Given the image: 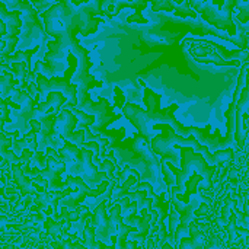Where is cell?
I'll list each match as a JSON object with an SVG mask.
<instances>
[{
	"mask_svg": "<svg viewBox=\"0 0 249 249\" xmlns=\"http://www.w3.org/2000/svg\"><path fill=\"white\" fill-rule=\"evenodd\" d=\"M107 4V9L111 4H117L115 0H89L85 4L76 6L69 0L55 1L48 10L41 13V18L45 25V32L54 38L48 41V53L44 60L50 61L58 73H64L69 55V48L77 42L76 35L82 32L96 16L108 15L102 6Z\"/></svg>",
	"mask_w": 249,
	"mask_h": 249,
	"instance_id": "6da1fadb",
	"label": "cell"
},
{
	"mask_svg": "<svg viewBox=\"0 0 249 249\" xmlns=\"http://www.w3.org/2000/svg\"><path fill=\"white\" fill-rule=\"evenodd\" d=\"M160 98H162L160 95H158L152 89L146 88L143 101H144L147 109H143L137 104L125 102L123 107V114L149 143L152 142V134L155 131L153 125L158 123L172 125L175 133H178L179 136L188 137L190 134H193V127H184L174 117V112L178 109V105L172 104L171 107L162 109L160 108Z\"/></svg>",
	"mask_w": 249,
	"mask_h": 249,
	"instance_id": "7a4b0ae2",
	"label": "cell"
},
{
	"mask_svg": "<svg viewBox=\"0 0 249 249\" xmlns=\"http://www.w3.org/2000/svg\"><path fill=\"white\" fill-rule=\"evenodd\" d=\"M144 16L149 19V22H153L160 29H163V26L169 23L175 28V32H191L193 35H197L200 38H206L207 35H213L219 39H225V41L235 44L238 48L248 50V47L239 39L238 35H235V36L229 35L228 31H223V29L213 26L203 16H197V18L185 16L184 18V16H177L174 12H166V10L155 12V10H152V6H147L144 9Z\"/></svg>",
	"mask_w": 249,
	"mask_h": 249,
	"instance_id": "3957f363",
	"label": "cell"
},
{
	"mask_svg": "<svg viewBox=\"0 0 249 249\" xmlns=\"http://www.w3.org/2000/svg\"><path fill=\"white\" fill-rule=\"evenodd\" d=\"M174 146L181 152V168L175 166L172 162L166 163L177 178V185L172 187L171 194H178L185 191L187 188L185 184L193 172H198L200 175H203L204 181L207 182V188L210 190L213 187V175L216 172V166L210 165L201 153L196 152L190 146H179V144H174Z\"/></svg>",
	"mask_w": 249,
	"mask_h": 249,
	"instance_id": "277c9868",
	"label": "cell"
},
{
	"mask_svg": "<svg viewBox=\"0 0 249 249\" xmlns=\"http://www.w3.org/2000/svg\"><path fill=\"white\" fill-rule=\"evenodd\" d=\"M67 61H69V67L64 71L63 77H55L53 76L51 79H47L45 74L39 73L36 77V85H38V95L41 99L47 98L50 92H61L63 95L67 96V102L64 104V108H70V107H77L79 99H77V85L71 82L76 70H77V64L79 60L73 53H69L67 55Z\"/></svg>",
	"mask_w": 249,
	"mask_h": 249,
	"instance_id": "5b68a950",
	"label": "cell"
},
{
	"mask_svg": "<svg viewBox=\"0 0 249 249\" xmlns=\"http://www.w3.org/2000/svg\"><path fill=\"white\" fill-rule=\"evenodd\" d=\"M16 9L22 10V16H23V25H22V32L19 35L18 48L19 50L32 48L36 45L39 39H42L47 35L45 25H42L36 7H34V4H31L28 0H20Z\"/></svg>",
	"mask_w": 249,
	"mask_h": 249,
	"instance_id": "8992f818",
	"label": "cell"
},
{
	"mask_svg": "<svg viewBox=\"0 0 249 249\" xmlns=\"http://www.w3.org/2000/svg\"><path fill=\"white\" fill-rule=\"evenodd\" d=\"M7 99H12L16 104H20L19 109H12L10 115L13 117V123H10V125L7 128H4V133L7 136H12V130H19L20 133H28L29 131V121L35 117V105H38L35 102V99L31 96V93L26 89H15Z\"/></svg>",
	"mask_w": 249,
	"mask_h": 249,
	"instance_id": "52a82bcc",
	"label": "cell"
},
{
	"mask_svg": "<svg viewBox=\"0 0 249 249\" xmlns=\"http://www.w3.org/2000/svg\"><path fill=\"white\" fill-rule=\"evenodd\" d=\"M22 10L16 9V10H7V6L1 1L0 3V19L6 23V35L1 36V39L6 41V48L1 51V58H6L9 55H12V53L16 50L18 44H19V35L22 32V20L20 16Z\"/></svg>",
	"mask_w": 249,
	"mask_h": 249,
	"instance_id": "ba28073f",
	"label": "cell"
},
{
	"mask_svg": "<svg viewBox=\"0 0 249 249\" xmlns=\"http://www.w3.org/2000/svg\"><path fill=\"white\" fill-rule=\"evenodd\" d=\"M114 155L117 158V166L118 168L131 166V168L137 169L142 174V178H140L142 181H149L152 184H160L159 175L155 174L149 168V165L146 163V160H143L140 156H137L131 150L124 149V147H117V149H114Z\"/></svg>",
	"mask_w": 249,
	"mask_h": 249,
	"instance_id": "9c48e42d",
	"label": "cell"
},
{
	"mask_svg": "<svg viewBox=\"0 0 249 249\" xmlns=\"http://www.w3.org/2000/svg\"><path fill=\"white\" fill-rule=\"evenodd\" d=\"M118 147H124V149H128L131 150L133 153H136L137 156H140L143 160H146V163L149 165V168L158 174L160 177V172H162V165H160V160L158 159V156H155V152H152V146L150 143L140 134L137 133L134 136V139H125V140H121V143L118 144Z\"/></svg>",
	"mask_w": 249,
	"mask_h": 249,
	"instance_id": "30bf717a",
	"label": "cell"
},
{
	"mask_svg": "<svg viewBox=\"0 0 249 249\" xmlns=\"http://www.w3.org/2000/svg\"><path fill=\"white\" fill-rule=\"evenodd\" d=\"M61 162L66 165V172L74 177H80L83 172V162H82V147L71 143L70 140L64 139L63 147L58 150Z\"/></svg>",
	"mask_w": 249,
	"mask_h": 249,
	"instance_id": "8fae6325",
	"label": "cell"
},
{
	"mask_svg": "<svg viewBox=\"0 0 249 249\" xmlns=\"http://www.w3.org/2000/svg\"><path fill=\"white\" fill-rule=\"evenodd\" d=\"M244 114L249 115V69H247V85L242 89L238 101H236V131L235 139L238 146L242 149L245 146V128H244Z\"/></svg>",
	"mask_w": 249,
	"mask_h": 249,
	"instance_id": "7c38bea8",
	"label": "cell"
},
{
	"mask_svg": "<svg viewBox=\"0 0 249 249\" xmlns=\"http://www.w3.org/2000/svg\"><path fill=\"white\" fill-rule=\"evenodd\" d=\"M206 201L201 196H198V193H194L193 194V198L190 203H184L181 201L175 194H171V204L177 209V212L179 213L181 219H179V223L184 225V226H188L191 225V222L197 220V214H196V210L201 206V203Z\"/></svg>",
	"mask_w": 249,
	"mask_h": 249,
	"instance_id": "4fadbf2b",
	"label": "cell"
},
{
	"mask_svg": "<svg viewBox=\"0 0 249 249\" xmlns=\"http://www.w3.org/2000/svg\"><path fill=\"white\" fill-rule=\"evenodd\" d=\"M93 158V150L82 147V162H83V172H82V178L85 179V182L89 187H98L102 181L108 179V174L105 171H99L98 166L93 163L92 160Z\"/></svg>",
	"mask_w": 249,
	"mask_h": 249,
	"instance_id": "5bb4252c",
	"label": "cell"
},
{
	"mask_svg": "<svg viewBox=\"0 0 249 249\" xmlns=\"http://www.w3.org/2000/svg\"><path fill=\"white\" fill-rule=\"evenodd\" d=\"M77 124L79 118L73 114V111L70 108H63L55 121V131L61 134L64 139H69L74 128H77Z\"/></svg>",
	"mask_w": 249,
	"mask_h": 249,
	"instance_id": "9a60e30c",
	"label": "cell"
},
{
	"mask_svg": "<svg viewBox=\"0 0 249 249\" xmlns=\"http://www.w3.org/2000/svg\"><path fill=\"white\" fill-rule=\"evenodd\" d=\"M10 168H12V171H13V178H15V182H16L19 191L22 193V197L26 196V194L36 196V194H38L36 184H35L28 175L23 174L22 166H20L19 163H12Z\"/></svg>",
	"mask_w": 249,
	"mask_h": 249,
	"instance_id": "2e32d148",
	"label": "cell"
},
{
	"mask_svg": "<svg viewBox=\"0 0 249 249\" xmlns=\"http://www.w3.org/2000/svg\"><path fill=\"white\" fill-rule=\"evenodd\" d=\"M67 101H69V99H67V96H66V95H63L61 92L54 90V92H50V93H48V96H47V101H45V102L38 104L36 111H39V112H42V114H48L50 108H51V107H54V108H55V111L58 112V109H61V107H63Z\"/></svg>",
	"mask_w": 249,
	"mask_h": 249,
	"instance_id": "e0dca14e",
	"label": "cell"
},
{
	"mask_svg": "<svg viewBox=\"0 0 249 249\" xmlns=\"http://www.w3.org/2000/svg\"><path fill=\"white\" fill-rule=\"evenodd\" d=\"M197 63H203V64H216V66H222V67H239L242 66L239 60H225L214 48L213 51H210L206 57H194Z\"/></svg>",
	"mask_w": 249,
	"mask_h": 249,
	"instance_id": "ac0fdd59",
	"label": "cell"
},
{
	"mask_svg": "<svg viewBox=\"0 0 249 249\" xmlns=\"http://www.w3.org/2000/svg\"><path fill=\"white\" fill-rule=\"evenodd\" d=\"M39 51V45H35L32 48H28V50H19L16 51L13 55H9L6 58H3V63H9V64H13V63H25L28 66V70L32 71L34 67H32V63H31V57L34 54H36Z\"/></svg>",
	"mask_w": 249,
	"mask_h": 249,
	"instance_id": "d6986e66",
	"label": "cell"
},
{
	"mask_svg": "<svg viewBox=\"0 0 249 249\" xmlns=\"http://www.w3.org/2000/svg\"><path fill=\"white\" fill-rule=\"evenodd\" d=\"M85 198H88V194L77 190V193H71V194L63 197L58 201V207H69L70 210H76L80 206V203L85 201Z\"/></svg>",
	"mask_w": 249,
	"mask_h": 249,
	"instance_id": "ffe728a7",
	"label": "cell"
},
{
	"mask_svg": "<svg viewBox=\"0 0 249 249\" xmlns=\"http://www.w3.org/2000/svg\"><path fill=\"white\" fill-rule=\"evenodd\" d=\"M83 236H85V241L82 242L83 247H88V248H108V245H107L105 242H102V241H99V239H98V242L95 241V238H96V231H95L93 226L86 225V226H85V231H83Z\"/></svg>",
	"mask_w": 249,
	"mask_h": 249,
	"instance_id": "44dd1931",
	"label": "cell"
},
{
	"mask_svg": "<svg viewBox=\"0 0 249 249\" xmlns=\"http://www.w3.org/2000/svg\"><path fill=\"white\" fill-rule=\"evenodd\" d=\"M101 136H104V137H107V139L109 140L108 149L114 150V149L118 147V144H120L121 140L124 139V136H125V128L121 127L120 130H104V131L101 133Z\"/></svg>",
	"mask_w": 249,
	"mask_h": 249,
	"instance_id": "7402d4cb",
	"label": "cell"
},
{
	"mask_svg": "<svg viewBox=\"0 0 249 249\" xmlns=\"http://www.w3.org/2000/svg\"><path fill=\"white\" fill-rule=\"evenodd\" d=\"M13 80H15V79H13V76H12V71H10V73L3 71V74L0 76V89H1V98H3V99H7L9 95L16 89Z\"/></svg>",
	"mask_w": 249,
	"mask_h": 249,
	"instance_id": "603a6c76",
	"label": "cell"
},
{
	"mask_svg": "<svg viewBox=\"0 0 249 249\" xmlns=\"http://www.w3.org/2000/svg\"><path fill=\"white\" fill-rule=\"evenodd\" d=\"M34 71H35V73H42V74L50 76V77H53L55 73H58L57 69H55L50 61H47V60H38V61L35 63Z\"/></svg>",
	"mask_w": 249,
	"mask_h": 249,
	"instance_id": "cb8c5ba5",
	"label": "cell"
},
{
	"mask_svg": "<svg viewBox=\"0 0 249 249\" xmlns=\"http://www.w3.org/2000/svg\"><path fill=\"white\" fill-rule=\"evenodd\" d=\"M45 229L50 235H53L54 238H61V235L64 233V231L61 229V223H58V220H53L51 217H47L45 220Z\"/></svg>",
	"mask_w": 249,
	"mask_h": 249,
	"instance_id": "d4e9b609",
	"label": "cell"
},
{
	"mask_svg": "<svg viewBox=\"0 0 249 249\" xmlns=\"http://www.w3.org/2000/svg\"><path fill=\"white\" fill-rule=\"evenodd\" d=\"M204 244L206 241L196 239L193 236H185L179 242V249H201L204 248Z\"/></svg>",
	"mask_w": 249,
	"mask_h": 249,
	"instance_id": "484cf974",
	"label": "cell"
},
{
	"mask_svg": "<svg viewBox=\"0 0 249 249\" xmlns=\"http://www.w3.org/2000/svg\"><path fill=\"white\" fill-rule=\"evenodd\" d=\"M0 105H1V118H0V121H1V124H0V128L1 130H4V127H6V124L9 123H12V115H10V112H12V109H9L10 107H9V104H7V101L6 99H3V98H0Z\"/></svg>",
	"mask_w": 249,
	"mask_h": 249,
	"instance_id": "4316f807",
	"label": "cell"
},
{
	"mask_svg": "<svg viewBox=\"0 0 249 249\" xmlns=\"http://www.w3.org/2000/svg\"><path fill=\"white\" fill-rule=\"evenodd\" d=\"M115 168H117V165H115V162H112L111 159H105V160H102V163H101V166H99V169H101V171H105V172L108 174V179H109L111 182H117V184H118V179L114 177V171H115Z\"/></svg>",
	"mask_w": 249,
	"mask_h": 249,
	"instance_id": "83f0119b",
	"label": "cell"
},
{
	"mask_svg": "<svg viewBox=\"0 0 249 249\" xmlns=\"http://www.w3.org/2000/svg\"><path fill=\"white\" fill-rule=\"evenodd\" d=\"M12 66V73L16 76V79H19L20 80V83L26 79V74L29 73V70H28V66L26 64H23V61L22 63H13V64H10Z\"/></svg>",
	"mask_w": 249,
	"mask_h": 249,
	"instance_id": "f1b7e54d",
	"label": "cell"
},
{
	"mask_svg": "<svg viewBox=\"0 0 249 249\" xmlns=\"http://www.w3.org/2000/svg\"><path fill=\"white\" fill-rule=\"evenodd\" d=\"M13 139H15V140H13L12 149H13V152H15L18 156H20L22 152H23L26 147H29V143H28L25 139H18V137H13Z\"/></svg>",
	"mask_w": 249,
	"mask_h": 249,
	"instance_id": "f546056e",
	"label": "cell"
},
{
	"mask_svg": "<svg viewBox=\"0 0 249 249\" xmlns=\"http://www.w3.org/2000/svg\"><path fill=\"white\" fill-rule=\"evenodd\" d=\"M149 193H147V190H137V191H133V193H128L127 196H128V198L131 200V201H137V203H140V201H143L144 198H146V196H147Z\"/></svg>",
	"mask_w": 249,
	"mask_h": 249,
	"instance_id": "4dcf8cb0",
	"label": "cell"
},
{
	"mask_svg": "<svg viewBox=\"0 0 249 249\" xmlns=\"http://www.w3.org/2000/svg\"><path fill=\"white\" fill-rule=\"evenodd\" d=\"M34 1H35V7H36L38 13H44L54 4L51 0H34Z\"/></svg>",
	"mask_w": 249,
	"mask_h": 249,
	"instance_id": "1f68e13d",
	"label": "cell"
},
{
	"mask_svg": "<svg viewBox=\"0 0 249 249\" xmlns=\"http://www.w3.org/2000/svg\"><path fill=\"white\" fill-rule=\"evenodd\" d=\"M229 207H231V198H226V204L222 209V226H225V228L228 226V222H229V219H228Z\"/></svg>",
	"mask_w": 249,
	"mask_h": 249,
	"instance_id": "d6a6232c",
	"label": "cell"
},
{
	"mask_svg": "<svg viewBox=\"0 0 249 249\" xmlns=\"http://www.w3.org/2000/svg\"><path fill=\"white\" fill-rule=\"evenodd\" d=\"M236 214H232L231 216V219H229V222H228V226L225 228V229H228V232H229V238H231V241H233L235 238H233V231H236Z\"/></svg>",
	"mask_w": 249,
	"mask_h": 249,
	"instance_id": "836d02e7",
	"label": "cell"
},
{
	"mask_svg": "<svg viewBox=\"0 0 249 249\" xmlns=\"http://www.w3.org/2000/svg\"><path fill=\"white\" fill-rule=\"evenodd\" d=\"M114 92H115V105H117L118 108L123 109V107H124V104H125V102H124L125 98H124V95H123V92H121L120 88H115Z\"/></svg>",
	"mask_w": 249,
	"mask_h": 249,
	"instance_id": "e575fe53",
	"label": "cell"
},
{
	"mask_svg": "<svg viewBox=\"0 0 249 249\" xmlns=\"http://www.w3.org/2000/svg\"><path fill=\"white\" fill-rule=\"evenodd\" d=\"M206 213H209V206H207L206 201H203L201 206L197 209V217H198V216H204Z\"/></svg>",
	"mask_w": 249,
	"mask_h": 249,
	"instance_id": "d590c367",
	"label": "cell"
},
{
	"mask_svg": "<svg viewBox=\"0 0 249 249\" xmlns=\"http://www.w3.org/2000/svg\"><path fill=\"white\" fill-rule=\"evenodd\" d=\"M26 90H28V92L31 93V96L34 98V96H35V92L38 90V85H35V82H29L28 86H26ZM34 99H35V98H34Z\"/></svg>",
	"mask_w": 249,
	"mask_h": 249,
	"instance_id": "8d00e7d4",
	"label": "cell"
},
{
	"mask_svg": "<svg viewBox=\"0 0 249 249\" xmlns=\"http://www.w3.org/2000/svg\"><path fill=\"white\" fill-rule=\"evenodd\" d=\"M125 248H137V242H136V239L125 242Z\"/></svg>",
	"mask_w": 249,
	"mask_h": 249,
	"instance_id": "74e56055",
	"label": "cell"
},
{
	"mask_svg": "<svg viewBox=\"0 0 249 249\" xmlns=\"http://www.w3.org/2000/svg\"><path fill=\"white\" fill-rule=\"evenodd\" d=\"M204 1H209V0H204ZM212 1H213V3H214L216 6H220V9H222L226 0H212Z\"/></svg>",
	"mask_w": 249,
	"mask_h": 249,
	"instance_id": "f35d334b",
	"label": "cell"
},
{
	"mask_svg": "<svg viewBox=\"0 0 249 249\" xmlns=\"http://www.w3.org/2000/svg\"><path fill=\"white\" fill-rule=\"evenodd\" d=\"M82 1H86V0H74V4H80Z\"/></svg>",
	"mask_w": 249,
	"mask_h": 249,
	"instance_id": "ab89813d",
	"label": "cell"
},
{
	"mask_svg": "<svg viewBox=\"0 0 249 249\" xmlns=\"http://www.w3.org/2000/svg\"><path fill=\"white\" fill-rule=\"evenodd\" d=\"M115 1H120V0H115ZM128 1H131V0H128Z\"/></svg>",
	"mask_w": 249,
	"mask_h": 249,
	"instance_id": "60d3db41",
	"label": "cell"
},
{
	"mask_svg": "<svg viewBox=\"0 0 249 249\" xmlns=\"http://www.w3.org/2000/svg\"><path fill=\"white\" fill-rule=\"evenodd\" d=\"M245 1H248V0H245Z\"/></svg>",
	"mask_w": 249,
	"mask_h": 249,
	"instance_id": "b9f144b4",
	"label": "cell"
}]
</instances>
